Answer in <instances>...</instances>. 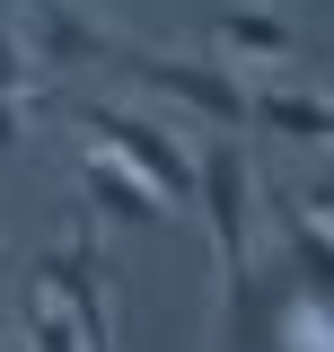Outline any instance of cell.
<instances>
[{
	"instance_id": "obj_8",
	"label": "cell",
	"mask_w": 334,
	"mask_h": 352,
	"mask_svg": "<svg viewBox=\"0 0 334 352\" xmlns=\"http://www.w3.org/2000/svg\"><path fill=\"white\" fill-rule=\"evenodd\" d=\"M124 44L97 36L71 0H36V71H115Z\"/></svg>"
},
{
	"instance_id": "obj_4",
	"label": "cell",
	"mask_w": 334,
	"mask_h": 352,
	"mask_svg": "<svg viewBox=\"0 0 334 352\" xmlns=\"http://www.w3.org/2000/svg\"><path fill=\"white\" fill-rule=\"evenodd\" d=\"M115 71L124 80H141L150 97H176V106H194L203 124H220V132H238L247 124V88L229 80V71H211V62H176V53H115Z\"/></svg>"
},
{
	"instance_id": "obj_2",
	"label": "cell",
	"mask_w": 334,
	"mask_h": 352,
	"mask_svg": "<svg viewBox=\"0 0 334 352\" xmlns=\"http://www.w3.org/2000/svg\"><path fill=\"white\" fill-rule=\"evenodd\" d=\"M194 168H203L194 203H203L211 247H220V291H238L255 273V168H247V150H238V132H220L211 150H194Z\"/></svg>"
},
{
	"instance_id": "obj_5",
	"label": "cell",
	"mask_w": 334,
	"mask_h": 352,
	"mask_svg": "<svg viewBox=\"0 0 334 352\" xmlns=\"http://www.w3.org/2000/svg\"><path fill=\"white\" fill-rule=\"evenodd\" d=\"M36 282L71 308V326H80L88 352H124L115 308H106V264H97V247H53V256H36Z\"/></svg>"
},
{
	"instance_id": "obj_1",
	"label": "cell",
	"mask_w": 334,
	"mask_h": 352,
	"mask_svg": "<svg viewBox=\"0 0 334 352\" xmlns=\"http://www.w3.org/2000/svg\"><path fill=\"white\" fill-rule=\"evenodd\" d=\"M229 352H334V185L282 203V273L220 291Z\"/></svg>"
},
{
	"instance_id": "obj_9",
	"label": "cell",
	"mask_w": 334,
	"mask_h": 352,
	"mask_svg": "<svg viewBox=\"0 0 334 352\" xmlns=\"http://www.w3.org/2000/svg\"><path fill=\"white\" fill-rule=\"evenodd\" d=\"M211 36L229 44V53H247V62H291L299 53V27L282 9H264V0H229V9L211 18Z\"/></svg>"
},
{
	"instance_id": "obj_11",
	"label": "cell",
	"mask_w": 334,
	"mask_h": 352,
	"mask_svg": "<svg viewBox=\"0 0 334 352\" xmlns=\"http://www.w3.org/2000/svg\"><path fill=\"white\" fill-rule=\"evenodd\" d=\"M27 80H36V53H27V44L9 36V18H0V97H18Z\"/></svg>"
},
{
	"instance_id": "obj_3",
	"label": "cell",
	"mask_w": 334,
	"mask_h": 352,
	"mask_svg": "<svg viewBox=\"0 0 334 352\" xmlns=\"http://www.w3.org/2000/svg\"><path fill=\"white\" fill-rule=\"evenodd\" d=\"M80 124H88V141H106L124 168H141L150 185H159V194H167V212H185V203H194L203 168H194V150H185V141H176L159 115H132V106H115V97H88V106H80Z\"/></svg>"
},
{
	"instance_id": "obj_7",
	"label": "cell",
	"mask_w": 334,
	"mask_h": 352,
	"mask_svg": "<svg viewBox=\"0 0 334 352\" xmlns=\"http://www.w3.org/2000/svg\"><path fill=\"white\" fill-rule=\"evenodd\" d=\"M247 124H264L291 150H334V97L326 88H247Z\"/></svg>"
},
{
	"instance_id": "obj_10",
	"label": "cell",
	"mask_w": 334,
	"mask_h": 352,
	"mask_svg": "<svg viewBox=\"0 0 334 352\" xmlns=\"http://www.w3.org/2000/svg\"><path fill=\"white\" fill-rule=\"evenodd\" d=\"M18 326H27V344H36V352H88L80 326H71V308L53 300L44 282H27V291H18Z\"/></svg>"
},
{
	"instance_id": "obj_12",
	"label": "cell",
	"mask_w": 334,
	"mask_h": 352,
	"mask_svg": "<svg viewBox=\"0 0 334 352\" xmlns=\"http://www.w3.org/2000/svg\"><path fill=\"white\" fill-rule=\"evenodd\" d=\"M27 141V115H18V97H0V150H18Z\"/></svg>"
},
{
	"instance_id": "obj_6",
	"label": "cell",
	"mask_w": 334,
	"mask_h": 352,
	"mask_svg": "<svg viewBox=\"0 0 334 352\" xmlns=\"http://www.w3.org/2000/svg\"><path fill=\"white\" fill-rule=\"evenodd\" d=\"M80 194H88V203H97L106 220H141V229L176 220V212H167V194H159V185H150L141 168H124L106 141H97V150H80Z\"/></svg>"
}]
</instances>
